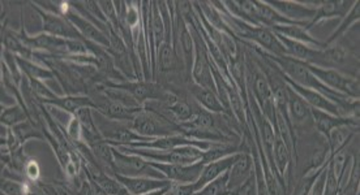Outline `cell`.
<instances>
[{"instance_id":"1","label":"cell","mask_w":360,"mask_h":195,"mask_svg":"<svg viewBox=\"0 0 360 195\" xmlns=\"http://www.w3.org/2000/svg\"><path fill=\"white\" fill-rule=\"evenodd\" d=\"M124 154H132L141 156L148 161H155L162 164H195L202 160L204 151L196 146H181L172 150H153L144 147H129V146H115Z\"/></svg>"},{"instance_id":"2","label":"cell","mask_w":360,"mask_h":195,"mask_svg":"<svg viewBox=\"0 0 360 195\" xmlns=\"http://www.w3.org/2000/svg\"><path fill=\"white\" fill-rule=\"evenodd\" d=\"M93 112H94V121L98 128L99 133L102 135V138L108 141L111 146H129L134 143L153 141V138H146L136 133L128 123L110 120L106 116L101 115L96 109H93Z\"/></svg>"},{"instance_id":"3","label":"cell","mask_w":360,"mask_h":195,"mask_svg":"<svg viewBox=\"0 0 360 195\" xmlns=\"http://www.w3.org/2000/svg\"><path fill=\"white\" fill-rule=\"evenodd\" d=\"M112 155H114V166H112L114 175H120L126 177L165 178L161 172L153 168L150 163L141 156L124 154L115 146H112Z\"/></svg>"},{"instance_id":"4","label":"cell","mask_w":360,"mask_h":195,"mask_svg":"<svg viewBox=\"0 0 360 195\" xmlns=\"http://www.w3.org/2000/svg\"><path fill=\"white\" fill-rule=\"evenodd\" d=\"M288 116L295 140L297 137L316 132L311 107L291 88L288 90Z\"/></svg>"},{"instance_id":"5","label":"cell","mask_w":360,"mask_h":195,"mask_svg":"<svg viewBox=\"0 0 360 195\" xmlns=\"http://www.w3.org/2000/svg\"><path fill=\"white\" fill-rule=\"evenodd\" d=\"M308 68L317 80L325 85L328 89L341 93L347 97L359 99V80L349 77L341 72L329 68H320L316 65H309Z\"/></svg>"},{"instance_id":"6","label":"cell","mask_w":360,"mask_h":195,"mask_svg":"<svg viewBox=\"0 0 360 195\" xmlns=\"http://www.w3.org/2000/svg\"><path fill=\"white\" fill-rule=\"evenodd\" d=\"M251 74V82H252L253 99L259 107L260 112L265 116L270 121V124L276 129V105L271 94L269 82L266 76L264 74L262 69H253Z\"/></svg>"},{"instance_id":"7","label":"cell","mask_w":360,"mask_h":195,"mask_svg":"<svg viewBox=\"0 0 360 195\" xmlns=\"http://www.w3.org/2000/svg\"><path fill=\"white\" fill-rule=\"evenodd\" d=\"M271 8L276 9L281 16L288 18L292 22L302 24L308 27V24L314 20L316 9L320 1H268ZM308 30V29H307Z\"/></svg>"},{"instance_id":"8","label":"cell","mask_w":360,"mask_h":195,"mask_svg":"<svg viewBox=\"0 0 360 195\" xmlns=\"http://www.w3.org/2000/svg\"><path fill=\"white\" fill-rule=\"evenodd\" d=\"M227 187L231 195H242L243 187L255 177V158L251 152H243L227 172Z\"/></svg>"},{"instance_id":"9","label":"cell","mask_w":360,"mask_h":195,"mask_svg":"<svg viewBox=\"0 0 360 195\" xmlns=\"http://www.w3.org/2000/svg\"><path fill=\"white\" fill-rule=\"evenodd\" d=\"M153 168L162 173L165 178L172 181L174 184H195L198 181L201 170L204 167L202 161H198L195 164H162L149 161Z\"/></svg>"},{"instance_id":"10","label":"cell","mask_w":360,"mask_h":195,"mask_svg":"<svg viewBox=\"0 0 360 195\" xmlns=\"http://www.w3.org/2000/svg\"><path fill=\"white\" fill-rule=\"evenodd\" d=\"M36 9L41 18H42V30H44L45 34L56 36V38H63V39L85 41L80 36V33L77 32V29L70 22L68 18L60 16V15L46 12V11L37 7V6Z\"/></svg>"},{"instance_id":"11","label":"cell","mask_w":360,"mask_h":195,"mask_svg":"<svg viewBox=\"0 0 360 195\" xmlns=\"http://www.w3.org/2000/svg\"><path fill=\"white\" fill-rule=\"evenodd\" d=\"M70 4V3H68ZM64 18H68L70 22L73 27L77 29V32L80 33V36L93 45L99 46L102 48H110V38L105 32H102L99 27H96L91 21L82 18V15H79L76 11H73L72 7L70 6Z\"/></svg>"},{"instance_id":"12","label":"cell","mask_w":360,"mask_h":195,"mask_svg":"<svg viewBox=\"0 0 360 195\" xmlns=\"http://www.w3.org/2000/svg\"><path fill=\"white\" fill-rule=\"evenodd\" d=\"M285 81L288 82V86L294 90L299 97H302L306 100L307 105L311 107V108H315V109L323 111V112L330 114V115L337 116V117L346 119V117L343 116L341 107L338 106V105H335L334 102H332L330 99H328V98L323 95V94H320L319 91L302 88V86H299L297 83L291 82V81L288 80V79H285Z\"/></svg>"},{"instance_id":"13","label":"cell","mask_w":360,"mask_h":195,"mask_svg":"<svg viewBox=\"0 0 360 195\" xmlns=\"http://www.w3.org/2000/svg\"><path fill=\"white\" fill-rule=\"evenodd\" d=\"M123 185L129 195H145L162 190L172 185V181L166 178L126 177L120 175H112Z\"/></svg>"},{"instance_id":"14","label":"cell","mask_w":360,"mask_h":195,"mask_svg":"<svg viewBox=\"0 0 360 195\" xmlns=\"http://www.w3.org/2000/svg\"><path fill=\"white\" fill-rule=\"evenodd\" d=\"M243 152H245V151L236 152V154L229 155V156L222 158V159L204 164L200 177H198V181L193 184L196 191L201 190L204 187H207V184H210L212 181H214L217 178L221 177L222 175H225L226 172H229V169L233 167V164H234L236 160L240 158V155H242Z\"/></svg>"},{"instance_id":"15","label":"cell","mask_w":360,"mask_h":195,"mask_svg":"<svg viewBox=\"0 0 360 195\" xmlns=\"http://www.w3.org/2000/svg\"><path fill=\"white\" fill-rule=\"evenodd\" d=\"M355 1H345V0H337V1H320L319 7L316 9V15L314 20L308 24V32L311 27H315L317 24L326 21V20H333V18H341L342 20L352 8Z\"/></svg>"},{"instance_id":"16","label":"cell","mask_w":360,"mask_h":195,"mask_svg":"<svg viewBox=\"0 0 360 195\" xmlns=\"http://www.w3.org/2000/svg\"><path fill=\"white\" fill-rule=\"evenodd\" d=\"M271 32H274L276 34L286 36L288 39L302 42L304 45L309 46L316 50H324L325 43L316 39L311 36V33L307 30L306 25H300V24H290V25H279L270 29Z\"/></svg>"},{"instance_id":"17","label":"cell","mask_w":360,"mask_h":195,"mask_svg":"<svg viewBox=\"0 0 360 195\" xmlns=\"http://www.w3.org/2000/svg\"><path fill=\"white\" fill-rule=\"evenodd\" d=\"M292 163H294V159H292L291 152L288 151L286 144L277 135L276 142H274V149H273V167L276 170V176L278 178L279 185L285 187L288 178V169Z\"/></svg>"},{"instance_id":"18","label":"cell","mask_w":360,"mask_h":195,"mask_svg":"<svg viewBox=\"0 0 360 195\" xmlns=\"http://www.w3.org/2000/svg\"><path fill=\"white\" fill-rule=\"evenodd\" d=\"M273 33H274V32H273ZM276 36L278 38L281 45L283 46V48H285V51H286V56L291 58V59L299 60V62L311 64V65L315 64L317 55L320 53V50L312 48V47L304 45V43H302V42L288 39L286 36H281V34H276Z\"/></svg>"},{"instance_id":"19","label":"cell","mask_w":360,"mask_h":195,"mask_svg":"<svg viewBox=\"0 0 360 195\" xmlns=\"http://www.w3.org/2000/svg\"><path fill=\"white\" fill-rule=\"evenodd\" d=\"M191 94L192 98L195 99L196 105L207 109V112L214 114V115H221L225 114L226 108L221 99L217 95V93L212 91V90L201 88L196 83H192L191 86Z\"/></svg>"},{"instance_id":"20","label":"cell","mask_w":360,"mask_h":195,"mask_svg":"<svg viewBox=\"0 0 360 195\" xmlns=\"http://www.w3.org/2000/svg\"><path fill=\"white\" fill-rule=\"evenodd\" d=\"M358 132H359V126L350 124L338 125L332 129L325 137L330 156L333 155L334 152L341 150L352 142V138L356 135Z\"/></svg>"},{"instance_id":"21","label":"cell","mask_w":360,"mask_h":195,"mask_svg":"<svg viewBox=\"0 0 360 195\" xmlns=\"http://www.w3.org/2000/svg\"><path fill=\"white\" fill-rule=\"evenodd\" d=\"M312 109V117H314V123H315L316 132L326 137L329 132L334 129L335 126L343 124L355 125L359 126V120H352V119H343V117H337V116L326 114L323 111H319L315 108Z\"/></svg>"},{"instance_id":"22","label":"cell","mask_w":360,"mask_h":195,"mask_svg":"<svg viewBox=\"0 0 360 195\" xmlns=\"http://www.w3.org/2000/svg\"><path fill=\"white\" fill-rule=\"evenodd\" d=\"M179 59L176 56V53L174 50V46L172 42H163L157 50L155 55V72H154V81H155V74L162 73V74H170L176 69Z\"/></svg>"},{"instance_id":"23","label":"cell","mask_w":360,"mask_h":195,"mask_svg":"<svg viewBox=\"0 0 360 195\" xmlns=\"http://www.w3.org/2000/svg\"><path fill=\"white\" fill-rule=\"evenodd\" d=\"M44 105L58 107L71 115H75L79 109L85 107H90L94 109L93 100L90 99L89 95H56L54 99L47 100Z\"/></svg>"},{"instance_id":"24","label":"cell","mask_w":360,"mask_h":195,"mask_svg":"<svg viewBox=\"0 0 360 195\" xmlns=\"http://www.w3.org/2000/svg\"><path fill=\"white\" fill-rule=\"evenodd\" d=\"M360 18V3L359 1H355L354 3V6H352V8L350 9V12L342 18V22H341V25L337 27V30L334 32L332 36H329V39L324 42L325 47H328V46L333 45V43H337V41L341 38V36H345L350 29H352L355 24H358L359 22Z\"/></svg>"},{"instance_id":"25","label":"cell","mask_w":360,"mask_h":195,"mask_svg":"<svg viewBox=\"0 0 360 195\" xmlns=\"http://www.w3.org/2000/svg\"><path fill=\"white\" fill-rule=\"evenodd\" d=\"M195 107L196 106L191 105L187 99L178 98V100L172 106L167 107L166 111L178 124H186L189 123L195 115Z\"/></svg>"},{"instance_id":"26","label":"cell","mask_w":360,"mask_h":195,"mask_svg":"<svg viewBox=\"0 0 360 195\" xmlns=\"http://www.w3.org/2000/svg\"><path fill=\"white\" fill-rule=\"evenodd\" d=\"M27 120H30L29 111L21 105L4 107L1 109V124L6 126L13 128L21 123H25Z\"/></svg>"},{"instance_id":"27","label":"cell","mask_w":360,"mask_h":195,"mask_svg":"<svg viewBox=\"0 0 360 195\" xmlns=\"http://www.w3.org/2000/svg\"><path fill=\"white\" fill-rule=\"evenodd\" d=\"M227 180H229V176L226 172L225 175L212 181L210 184H207V187H202L201 190H198L193 195H231L229 191V187H227Z\"/></svg>"},{"instance_id":"28","label":"cell","mask_w":360,"mask_h":195,"mask_svg":"<svg viewBox=\"0 0 360 195\" xmlns=\"http://www.w3.org/2000/svg\"><path fill=\"white\" fill-rule=\"evenodd\" d=\"M1 194L32 195V193H30V189L25 182L4 176V178L1 180Z\"/></svg>"},{"instance_id":"29","label":"cell","mask_w":360,"mask_h":195,"mask_svg":"<svg viewBox=\"0 0 360 195\" xmlns=\"http://www.w3.org/2000/svg\"><path fill=\"white\" fill-rule=\"evenodd\" d=\"M12 132H13V135H15V138H16V141H18L20 146L22 143L27 142V140L41 138V135L32 124V120H27L25 123H21V124L13 126Z\"/></svg>"},{"instance_id":"30","label":"cell","mask_w":360,"mask_h":195,"mask_svg":"<svg viewBox=\"0 0 360 195\" xmlns=\"http://www.w3.org/2000/svg\"><path fill=\"white\" fill-rule=\"evenodd\" d=\"M65 133L75 144L82 142V125L76 116H73L71 123L65 128Z\"/></svg>"},{"instance_id":"31","label":"cell","mask_w":360,"mask_h":195,"mask_svg":"<svg viewBox=\"0 0 360 195\" xmlns=\"http://www.w3.org/2000/svg\"><path fill=\"white\" fill-rule=\"evenodd\" d=\"M195 193H196V189L193 184H174L172 182V185L163 195H193Z\"/></svg>"},{"instance_id":"32","label":"cell","mask_w":360,"mask_h":195,"mask_svg":"<svg viewBox=\"0 0 360 195\" xmlns=\"http://www.w3.org/2000/svg\"><path fill=\"white\" fill-rule=\"evenodd\" d=\"M22 170H24L27 178H29L30 181H37L39 178V175H41V168H39V164L37 163L36 160L27 161Z\"/></svg>"},{"instance_id":"33","label":"cell","mask_w":360,"mask_h":195,"mask_svg":"<svg viewBox=\"0 0 360 195\" xmlns=\"http://www.w3.org/2000/svg\"><path fill=\"white\" fill-rule=\"evenodd\" d=\"M169 187H166V189H162V190H157V191H153V193H149V194H145V195H163L165 193H166V190L169 189Z\"/></svg>"}]
</instances>
